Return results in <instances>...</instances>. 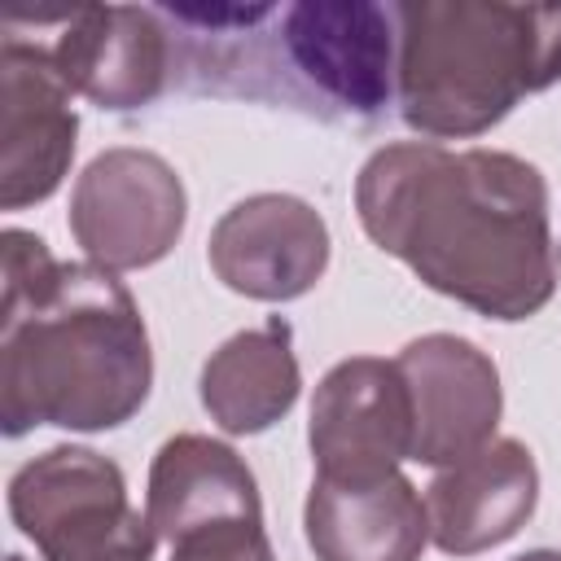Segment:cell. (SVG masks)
<instances>
[{
    "instance_id": "cell-1",
    "label": "cell",
    "mask_w": 561,
    "mask_h": 561,
    "mask_svg": "<svg viewBox=\"0 0 561 561\" xmlns=\"http://www.w3.org/2000/svg\"><path fill=\"white\" fill-rule=\"evenodd\" d=\"M355 210L377 250L478 316L526 320L557 289L548 184L517 153L386 145L355 180Z\"/></svg>"
},
{
    "instance_id": "cell-2",
    "label": "cell",
    "mask_w": 561,
    "mask_h": 561,
    "mask_svg": "<svg viewBox=\"0 0 561 561\" xmlns=\"http://www.w3.org/2000/svg\"><path fill=\"white\" fill-rule=\"evenodd\" d=\"M0 421L9 438L35 425L114 430L140 412L153 355L131 289L96 263H57L35 232L4 228Z\"/></svg>"
},
{
    "instance_id": "cell-3",
    "label": "cell",
    "mask_w": 561,
    "mask_h": 561,
    "mask_svg": "<svg viewBox=\"0 0 561 561\" xmlns=\"http://www.w3.org/2000/svg\"><path fill=\"white\" fill-rule=\"evenodd\" d=\"M399 22V110L434 140L491 131L526 92L561 79V9L508 0H412Z\"/></svg>"
},
{
    "instance_id": "cell-4",
    "label": "cell",
    "mask_w": 561,
    "mask_h": 561,
    "mask_svg": "<svg viewBox=\"0 0 561 561\" xmlns=\"http://www.w3.org/2000/svg\"><path fill=\"white\" fill-rule=\"evenodd\" d=\"M394 4L307 0L280 9V35L245 96L285 101L324 118H377L394 92Z\"/></svg>"
},
{
    "instance_id": "cell-5",
    "label": "cell",
    "mask_w": 561,
    "mask_h": 561,
    "mask_svg": "<svg viewBox=\"0 0 561 561\" xmlns=\"http://www.w3.org/2000/svg\"><path fill=\"white\" fill-rule=\"evenodd\" d=\"M9 513L44 561H92L105 552H153L158 535L131 508L123 469L92 447H48L9 478Z\"/></svg>"
},
{
    "instance_id": "cell-6",
    "label": "cell",
    "mask_w": 561,
    "mask_h": 561,
    "mask_svg": "<svg viewBox=\"0 0 561 561\" xmlns=\"http://www.w3.org/2000/svg\"><path fill=\"white\" fill-rule=\"evenodd\" d=\"M188 219L175 167L149 149L96 153L70 193V232L88 263L136 272L171 254Z\"/></svg>"
},
{
    "instance_id": "cell-7",
    "label": "cell",
    "mask_w": 561,
    "mask_h": 561,
    "mask_svg": "<svg viewBox=\"0 0 561 561\" xmlns=\"http://www.w3.org/2000/svg\"><path fill=\"white\" fill-rule=\"evenodd\" d=\"M35 31V39L70 92L96 101L101 110H140L158 101L171 75V35L158 9L140 4H70V9H13ZM18 35V31H13Z\"/></svg>"
},
{
    "instance_id": "cell-8",
    "label": "cell",
    "mask_w": 561,
    "mask_h": 561,
    "mask_svg": "<svg viewBox=\"0 0 561 561\" xmlns=\"http://www.w3.org/2000/svg\"><path fill=\"white\" fill-rule=\"evenodd\" d=\"M307 443L316 478L324 482H381L412 460V394L394 359L355 355L333 364L311 399Z\"/></svg>"
},
{
    "instance_id": "cell-9",
    "label": "cell",
    "mask_w": 561,
    "mask_h": 561,
    "mask_svg": "<svg viewBox=\"0 0 561 561\" xmlns=\"http://www.w3.org/2000/svg\"><path fill=\"white\" fill-rule=\"evenodd\" d=\"M70 88L35 39H0V206L22 210L57 193L75 158Z\"/></svg>"
},
{
    "instance_id": "cell-10",
    "label": "cell",
    "mask_w": 561,
    "mask_h": 561,
    "mask_svg": "<svg viewBox=\"0 0 561 561\" xmlns=\"http://www.w3.org/2000/svg\"><path fill=\"white\" fill-rule=\"evenodd\" d=\"M394 364L412 394V460L447 469L495 438L504 390L482 346L456 333H425Z\"/></svg>"
},
{
    "instance_id": "cell-11",
    "label": "cell",
    "mask_w": 561,
    "mask_h": 561,
    "mask_svg": "<svg viewBox=\"0 0 561 561\" xmlns=\"http://www.w3.org/2000/svg\"><path fill=\"white\" fill-rule=\"evenodd\" d=\"M215 276L245 298L289 302L316 289L329 267V228L320 210L294 193H254L224 210L210 232Z\"/></svg>"
},
{
    "instance_id": "cell-12",
    "label": "cell",
    "mask_w": 561,
    "mask_h": 561,
    "mask_svg": "<svg viewBox=\"0 0 561 561\" xmlns=\"http://www.w3.org/2000/svg\"><path fill=\"white\" fill-rule=\"evenodd\" d=\"M539 500V469L526 443L491 438L465 460L438 469L425 486L430 539L447 557H473L513 539Z\"/></svg>"
},
{
    "instance_id": "cell-13",
    "label": "cell",
    "mask_w": 561,
    "mask_h": 561,
    "mask_svg": "<svg viewBox=\"0 0 561 561\" xmlns=\"http://www.w3.org/2000/svg\"><path fill=\"white\" fill-rule=\"evenodd\" d=\"M316 561H421L430 517L403 473L346 486L316 478L302 508Z\"/></svg>"
},
{
    "instance_id": "cell-14",
    "label": "cell",
    "mask_w": 561,
    "mask_h": 561,
    "mask_svg": "<svg viewBox=\"0 0 561 561\" xmlns=\"http://www.w3.org/2000/svg\"><path fill=\"white\" fill-rule=\"evenodd\" d=\"M145 517L153 535L167 543H175L180 535L206 522H228V517L263 522L259 482L228 443L206 434H175L158 447L149 465Z\"/></svg>"
},
{
    "instance_id": "cell-15",
    "label": "cell",
    "mask_w": 561,
    "mask_h": 561,
    "mask_svg": "<svg viewBox=\"0 0 561 561\" xmlns=\"http://www.w3.org/2000/svg\"><path fill=\"white\" fill-rule=\"evenodd\" d=\"M302 373L280 320L232 333L202 368V408L224 434H263L298 399Z\"/></svg>"
},
{
    "instance_id": "cell-16",
    "label": "cell",
    "mask_w": 561,
    "mask_h": 561,
    "mask_svg": "<svg viewBox=\"0 0 561 561\" xmlns=\"http://www.w3.org/2000/svg\"><path fill=\"white\" fill-rule=\"evenodd\" d=\"M171 561H276L263 522L254 517H228L206 522L171 543Z\"/></svg>"
},
{
    "instance_id": "cell-17",
    "label": "cell",
    "mask_w": 561,
    "mask_h": 561,
    "mask_svg": "<svg viewBox=\"0 0 561 561\" xmlns=\"http://www.w3.org/2000/svg\"><path fill=\"white\" fill-rule=\"evenodd\" d=\"M153 552H140V548H123V552H105V557H92V561H149Z\"/></svg>"
},
{
    "instance_id": "cell-18",
    "label": "cell",
    "mask_w": 561,
    "mask_h": 561,
    "mask_svg": "<svg viewBox=\"0 0 561 561\" xmlns=\"http://www.w3.org/2000/svg\"><path fill=\"white\" fill-rule=\"evenodd\" d=\"M513 561H561V552H557V548H535V552H522V557H513Z\"/></svg>"
},
{
    "instance_id": "cell-19",
    "label": "cell",
    "mask_w": 561,
    "mask_h": 561,
    "mask_svg": "<svg viewBox=\"0 0 561 561\" xmlns=\"http://www.w3.org/2000/svg\"><path fill=\"white\" fill-rule=\"evenodd\" d=\"M9 561H26V557H18V552H13V557H9Z\"/></svg>"
}]
</instances>
